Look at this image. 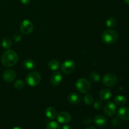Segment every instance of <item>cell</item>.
<instances>
[{"mask_svg": "<svg viewBox=\"0 0 129 129\" xmlns=\"http://www.w3.org/2000/svg\"><path fill=\"white\" fill-rule=\"evenodd\" d=\"M18 59V57L15 51L12 50H8L3 55L1 62L4 66L10 68L14 66L17 63Z\"/></svg>", "mask_w": 129, "mask_h": 129, "instance_id": "obj_1", "label": "cell"}, {"mask_svg": "<svg viewBox=\"0 0 129 129\" xmlns=\"http://www.w3.org/2000/svg\"><path fill=\"white\" fill-rule=\"evenodd\" d=\"M118 35L116 31L111 29L106 30L102 35V39L103 42L107 45H112L117 41Z\"/></svg>", "mask_w": 129, "mask_h": 129, "instance_id": "obj_2", "label": "cell"}, {"mask_svg": "<svg viewBox=\"0 0 129 129\" xmlns=\"http://www.w3.org/2000/svg\"><path fill=\"white\" fill-rule=\"evenodd\" d=\"M41 81V76L38 72H31L26 77V83L28 86L31 87L36 86Z\"/></svg>", "mask_w": 129, "mask_h": 129, "instance_id": "obj_3", "label": "cell"}, {"mask_svg": "<svg viewBox=\"0 0 129 129\" xmlns=\"http://www.w3.org/2000/svg\"><path fill=\"white\" fill-rule=\"evenodd\" d=\"M76 87L77 89L81 93H88L91 88V85L88 80L84 78H81L77 81L76 83Z\"/></svg>", "mask_w": 129, "mask_h": 129, "instance_id": "obj_4", "label": "cell"}, {"mask_svg": "<svg viewBox=\"0 0 129 129\" xmlns=\"http://www.w3.org/2000/svg\"><path fill=\"white\" fill-rule=\"evenodd\" d=\"M76 68V63L72 59L64 61L61 65V70L64 74H69L73 73Z\"/></svg>", "mask_w": 129, "mask_h": 129, "instance_id": "obj_5", "label": "cell"}, {"mask_svg": "<svg viewBox=\"0 0 129 129\" xmlns=\"http://www.w3.org/2000/svg\"><path fill=\"white\" fill-rule=\"evenodd\" d=\"M118 80L115 75L112 73L106 74L102 79V83L103 84L108 87L114 86L117 84Z\"/></svg>", "mask_w": 129, "mask_h": 129, "instance_id": "obj_6", "label": "cell"}, {"mask_svg": "<svg viewBox=\"0 0 129 129\" xmlns=\"http://www.w3.org/2000/svg\"><path fill=\"white\" fill-rule=\"evenodd\" d=\"M20 31L24 35H28L34 29L32 22L28 20H24L20 24Z\"/></svg>", "mask_w": 129, "mask_h": 129, "instance_id": "obj_7", "label": "cell"}, {"mask_svg": "<svg viewBox=\"0 0 129 129\" xmlns=\"http://www.w3.org/2000/svg\"><path fill=\"white\" fill-rule=\"evenodd\" d=\"M103 112L107 117H113L116 113L115 105L112 102H108L103 108Z\"/></svg>", "mask_w": 129, "mask_h": 129, "instance_id": "obj_8", "label": "cell"}, {"mask_svg": "<svg viewBox=\"0 0 129 129\" xmlns=\"http://www.w3.org/2000/svg\"><path fill=\"white\" fill-rule=\"evenodd\" d=\"M58 122L60 123H67L71 120V115L67 112H61L57 115Z\"/></svg>", "mask_w": 129, "mask_h": 129, "instance_id": "obj_9", "label": "cell"}, {"mask_svg": "<svg viewBox=\"0 0 129 129\" xmlns=\"http://www.w3.org/2000/svg\"><path fill=\"white\" fill-rule=\"evenodd\" d=\"M62 79V76L59 72H54L50 76V83L54 86H57L60 84Z\"/></svg>", "mask_w": 129, "mask_h": 129, "instance_id": "obj_10", "label": "cell"}, {"mask_svg": "<svg viewBox=\"0 0 129 129\" xmlns=\"http://www.w3.org/2000/svg\"><path fill=\"white\" fill-rule=\"evenodd\" d=\"M16 78V73L13 70L8 69L5 71L3 74V78L6 82H12Z\"/></svg>", "mask_w": 129, "mask_h": 129, "instance_id": "obj_11", "label": "cell"}, {"mask_svg": "<svg viewBox=\"0 0 129 129\" xmlns=\"http://www.w3.org/2000/svg\"><path fill=\"white\" fill-rule=\"evenodd\" d=\"M117 116L122 120H129V108L127 107H122L118 110Z\"/></svg>", "mask_w": 129, "mask_h": 129, "instance_id": "obj_12", "label": "cell"}, {"mask_svg": "<svg viewBox=\"0 0 129 129\" xmlns=\"http://www.w3.org/2000/svg\"><path fill=\"white\" fill-rule=\"evenodd\" d=\"M94 122L100 127H104L108 123L107 118L102 115H98L94 118Z\"/></svg>", "mask_w": 129, "mask_h": 129, "instance_id": "obj_13", "label": "cell"}, {"mask_svg": "<svg viewBox=\"0 0 129 129\" xmlns=\"http://www.w3.org/2000/svg\"><path fill=\"white\" fill-rule=\"evenodd\" d=\"M111 94H112V93L109 89L103 88L100 91L99 96L101 100H108L110 98Z\"/></svg>", "mask_w": 129, "mask_h": 129, "instance_id": "obj_14", "label": "cell"}, {"mask_svg": "<svg viewBox=\"0 0 129 129\" xmlns=\"http://www.w3.org/2000/svg\"><path fill=\"white\" fill-rule=\"evenodd\" d=\"M68 101L71 104L76 105L81 102V97L78 93H72L68 96Z\"/></svg>", "mask_w": 129, "mask_h": 129, "instance_id": "obj_15", "label": "cell"}, {"mask_svg": "<svg viewBox=\"0 0 129 129\" xmlns=\"http://www.w3.org/2000/svg\"><path fill=\"white\" fill-rule=\"evenodd\" d=\"M23 66L26 70H32L35 68V62L31 59H26L23 62Z\"/></svg>", "mask_w": 129, "mask_h": 129, "instance_id": "obj_16", "label": "cell"}, {"mask_svg": "<svg viewBox=\"0 0 129 129\" xmlns=\"http://www.w3.org/2000/svg\"><path fill=\"white\" fill-rule=\"evenodd\" d=\"M45 115L48 118L53 120L56 117L57 112L55 108L52 107H48L45 110Z\"/></svg>", "mask_w": 129, "mask_h": 129, "instance_id": "obj_17", "label": "cell"}, {"mask_svg": "<svg viewBox=\"0 0 129 129\" xmlns=\"http://www.w3.org/2000/svg\"><path fill=\"white\" fill-rule=\"evenodd\" d=\"M60 66V62L56 59H52L49 62V67L51 70L56 71Z\"/></svg>", "mask_w": 129, "mask_h": 129, "instance_id": "obj_18", "label": "cell"}, {"mask_svg": "<svg viewBox=\"0 0 129 129\" xmlns=\"http://www.w3.org/2000/svg\"><path fill=\"white\" fill-rule=\"evenodd\" d=\"M115 102L118 105H123L127 103V98L122 95H118L115 98Z\"/></svg>", "mask_w": 129, "mask_h": 129, "instance_id": "obj_19", "label": "cell"}, {"mask_svg": "<svg viewBox=\"0 0 129 129\" xmlns=\"http://www.w3.org/2000/svg\"><path fill=\"white\" fill-rule=\"evenodd\" d=\"M12 45V42L11 40L9 38H5L2 41V47L5 49L8 50L11 48Z\"/></svg>", "mask_w": 129, "mask_h": 129, "instance_id": "obj_20", "label": "cell"}, {"mask_svg": "<svg viewBox=\"0 0 129 129\" xmlns=\"http://www.w3.org/2000/svg\"><path fill=\"white\" fill-rule=\"evenodd\" d=\"M117 24V20L115 18L113 17H110L108 18V20L106 21V25L107 26L108 28H113Z\"/></svg>", "mask_w": 129, "mask_h": 129, "instance_id": "obj_21", "label": "cell"}, {"mask_svg": "<svg viewBox=\"0 0 129 129\" xmlns=\"http://www.w3.org/2000/svg\"><path fill=\"white\" fill-rule=\"evenodd\" d=\"M89 78L92 81L98 82L100 80V76L96 72H92L89 75Z\"/></svg>", "mask_w": 129, "mask_h": 129, "instance_id": "obj_22", "label": "cell"}, {"mask_svg": "<svg viewBox=\"0 0 129 129\" xmlns=\"http://www.w3.org/2000/svg\"><path fill=\"white\" fill-rule=\"evenodd\" d=\"M14 87L18 90L22 89L25 87V83L21 79H18L14 83Z\"/></svg>", "mask_w": 129, "mask_h": 129, "instance_id": "obj_23", "label": "cell"}, {"mask_svg": "<svg viewBox=\"0 0 129 129\" xmlns=\"http://www.w3.org/2000/svg\"><path fill=\"white\" fill-rule=\"evenodd\" d=\"M84 102L87 105H90L93 102V98L90 94H86L84 96Z\"/></svg>", "mask_w": 129, "mask_h": 129, "instance_id": "obj_24", "label": "cell"}, {"mask_svg": "<svg viewBox=\"0 0 129 129\" xmlns=\"http://www.w3.org/2000/svg\"><path fill=\"white\" fill-rule=\"evenodd\" d=\"M46 129H60V126L57 122H50L48 123Z\"/></svg>", "mask_w": 129, "mask_h": 129, "instance_id": "obj_25", "label": "cell"}, {"mask_svg": "<svg viewBox=\"0 0 129 129\" xmlns=\"http://www.w3.org/2000/svg\"><path fill=\"white\" fill-rule=\"evenodd\" d=\"M120 120L118 117H115L112 121V125L114 128H118L120 125Z\"/></svg>", "mask_w": 129, "mask_h": 129, "instance_id": "obj_26", "label": "cell"}, {"mask_svg": "<svg viewBox=\"0 0 129 129\" xmlns=\"http://www.w3.org/2000/svg\"><path fill=\"white\" fill-rule=\"evenodd\" d=\"M94 108H95L97 110H99L103 107V102H102V100H96L94 103V105H93Z\"/></svg>", "mask_w": 129, "mask_h": 129, "instance_id": "obj_27", "label": "cell"}, {"mask_svg": "<svg viewBox=\"0 0 129 129\" xmlns=\"http://www.w3.org/2000/svg\"><path fill=\"white\" fill-rule=\"evenodd\" d=\"M13 39L15 41L18 42H20V40H21V39H22V36H21V34H15L13 36Z\"/></svg>", "mask_w": 129, "mask_h": 129, "instance_id": "obj_28", "label": "cell"}, {"mask_svg": "<svg viewBox=\"0 0 129 129\" xmlns=\"http://www.w3.org/2000/svg\"><path fill=\"white\" fill-rule=\"evenodd\" d=\"M92 120L90 118H86L85 119H84V120H83V123L85 125H89L90 124Z\"/></svg>", "mask_w": 129, "mask_h": 129, "instance_id": "obj_29", "label": "cell"}, {"mask_svg": "<svg viewBox=\"0 0 129 129\" xmlns=\"http://www.w3.org/2000/svg\"><path fill=\"white\" fill-rule=\"evenodd\" d=\"M31 0H21V3L23 4V5H27V4L30 3Z\"/></svg>", "mask_w": 129, "mask_h": 129, "instance_id": "obj_30", "label": "cell"}, {"mask_svg": "<svg viewBox=\"0 0 129 129\" xmlns=\"http://www.w3.org/2000/svg\"><path fill=\"white\" fill-rule=\"evenodd\" d=\"M62 129H72V128L71 127V126L68 125H66L63 126Z\"/></svg>", "mask_w": 129, "mask_h": 129, "instance_id": "obj_31", "label": "cell"}, {"mask_svg": "<svg viewBox=\"0 0 129 129\" xmlns=\"http://www.w3.org/2000/svg\"><path fill=\"white\" fill-rule=\"evenodd\" d=\"M86 129H96V128H94V127H87Z\"/></svg>", "mask_w": 129, "mask_h": 129, "instance_id": "obj_32", "label": "cell"}, {"mask_svg": "<svg viewBox=\"0 0 129 129\" xmlns=\"http://www.w3.org/2000/svg\"><path fill=\"white\" fill-rule=\"evenodd\" d=\"M13 129H23V128H22L21 127H15Z\"/></svg>", "mask_w": 129, "mask_h": 129, "instance_id": "obj_33", "label": "cell"}, {"mask_svg": "<svg viewBox=\"0 0 129 129\" xmlns=\"http://www.w3.org/2000/svg\"><path fill=\"white\" fill-rule=\"evenodd\" d=\"M124 1L126 4H127V5H129V0H124Z\"/></svg>", "mask_w": 129, "mask_h": 129, "instance_id": "obj_34", "label": "cell"}]
</instances>
